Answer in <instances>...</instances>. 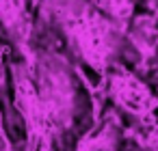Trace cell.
Masks as SVG:
<instances>
[{
    "label": "cell",
    "mask_w": 158,
    "mask_h": 151,
    "mask_svg": "<svg viewBox=\"0 0 158 151\" xmlns=\"http://www.w3.org/2000/svg\"><path fill=\"white\" fill-rule=\"evenodd\" d=\"M115 93H117L119 101L134 112H143V110L152 108V97H149L147 89L132 76L115 78Z\"/></svg>",
    "instance_id": "6da1fadb"
}]
</instances>
